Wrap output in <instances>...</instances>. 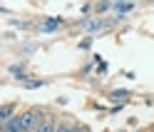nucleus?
<instances>
[{"label": "nucleus", "instance_id": "obj_7", "mask_svg": "<svg viewBox=\"0 0 154 132\" xmlns=\"http://www.w3.org/2000/svg\"><path fill=\"white\" fill-rule=\"evenodd\" d=\"M117 10H119V13H127V10H132V3H127V0H124L122 5H117Z\"/></svg>", "mask_w": 154, "mask_h": 132}, {"label": "nucleus", "instance_id": "obj_3", "mask_svg": "<svg viewBox=\"0 0 154 132\" xmlns=\"http://www.w3.org/2000/svg\"><path fill=\"white\" fill-rule=\"evenodd\" d=\"M37 132H57V125H55V117H45V122H42V127L37 130Z\"/></svg>", "mask_w": 154, "mask_h": 132}, {"label": "nucleus", "instance_id": "obj_1", "mask_svg": "<svg viewBox=\"0 0 154 132\" xmlns=\"http://www.w3.org/2000/svg\"><path fill=\"white\" fill-rule=\"evenodd\" d=\"M60 25H62V17H47V20L40 25V30H42V33H52V30H57Z\"/></svg>", "mask_w": 154, "mask_h": 132}, {"label": "nucleus", "instance_id": "obj_6", "mask_svg": "<svg viewBox=\"0 0 154 132\" xmlns=\"http://www.w3.org/2000/svg\"><path fill=\"white\" fill-rule=\"evenodd\" d=\"M57 132H80V127H67V125H60Z\"/></svg>", "mask_w": 154, "mask_h": 132}, {"label": "nucleus", "instance_id": "obj_8", "mask_svg": "<svg viewBox=\"0 0 154 132\" xmlns=\"http://www.w3.org/2000/svg\"><path fill=\"white\" fill-rule=\"evenodd\" d=\"M40 85H42L40 80H27V82H25V87H40Z\"/></svg>", "mask_w": 154, "mask_h": 132}, {"label": "nucleus", "instance_id": "obj_4", "mask_svg": "<svg viewBox=\"0 0 154 132\" xmlns=\"http://www.w3.org/2000/svg\"><path fill=\"white\" fill-rule=\"evenodd\" d=\"M102 27H104L102 20H87L85 23V30H102Z\"/></svg>", "mask_w": 154, "mask_h": 132}, {"label": "nucleus", "instance_id": "obj_9", "mask_svg": "<svg viewBox=\"0 0 154 132\" xmlns=\"http://www.w3.org/2000/svg\"><path fill=\"white\" fill-rule=\"evenodd\" d=\"M90 45H92V40H90V37H87V40H82V42H80V48H82V50H87Z\"/></svg>", "mask_w": 154, "mask_h": 132}, {"label": "nucleus", "instance_id": "obj_2", "mask_svg": "<svg viewBox=\"0 0 154 132\" xmlns=\"http://www.w3.org/2000/svg\"><path fill=\"white\" fill-rule=\"evenodd\" d=\"M0 117H3V125H8V122L15 117V105H5L3 110H0Z\"/></svg>", "mask_w": 154, "mask_h": 132}, {"label": "nucleus", "instance_id": "obj_5", "mask_svg": "<svg viewBox=\"0 0 154 132\" xmlns=\"http://www.w3.org/2000/svg\"><path fill=\"white\" fill-rule=\"evenodd\" d=\"M112 97L124 102V100H129V90H114V92H112Z\"/></svg>", "mask_w": 154, "mask_h": 132}]
</instances>
